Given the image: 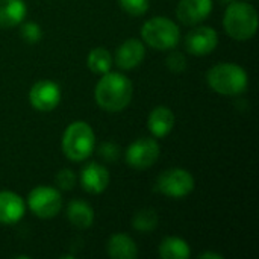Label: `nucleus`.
<instances>
[{"instance_id": "21", "label": "nucleus", "mask_w": 259, "mask_h": 259, "mask_svg": "<svg viewBox=\"0 0 259 259\" xmlns=\"http://www.w3.org/2000/svg\"><path fill=\"white\" fill-rule=\"evenodd\" d=\"M158 225V215L153 209H143V211H138L132 220V226L134 229L137 231H141V232H149V231H153Z\"/></svg>"}, {"instance_id": "15", "label": "nucleus", "mask_w": 259, "mask_h": 259, "mask_svg": "<svg viewBox=\"0 0 259 259\" xmlns=\"http://www.w3.org/2000/svg\"><path fill=\"white\" fill-rule=\"evenodd\" d=\"M147 126L156 138H164L175 127V114L165 106H158L150 112Z\"/></svg>"}, {"instance_id": "19", "label": "nucleus", "mask_w": 259, "mask_h": 259, "mask_svg": "<svg viewBox=\"0 0 259 259\" xmlns=\"http://www.w3.org/2000/svg\"><path fill=\"white\" fill-rule=\"evenodd\" d=\"M190 246L187 241L178 237H168L159 244V256L164 259L190 258Z\"/></svg>"}, {"instance_id": "20", "label": "nucleus", "mask_w": 259, "mask_h": 259, "mask_svg": "<svg viewBox=\"0 0 259 259\" xmlns=\"http://www.w3.org/2000/svg\"><path fill=\"white\" fill-rule=\"evenodd\" d=\"M88 68L96 73V74H105L108 71H111L112 67V56L111 53L103 49V47H97L94 50L90 52L88 55Z\"/></svg>"}, {"instance_id": "1", "label": "nucleus", "mask_w": 259, "mask_h": 259, "mask_svg": "<svg viewBox=\"0 0 259 259\" xmlns=\"http://www.w3.org/2000/svg\"><path fill=\"white\" fill-rule=\"evenodd\" d=\"M132 82L121 73H105L96 87V102L108 112L123 111L132 99Z\"/></svg>"}, {"instance_id": "23", "label": "nucleus", "mask_w": 259, "mask_h": 259, "mask_svg": "<svg viewBox=\"0 0 259 259\" xmlns=\"http://www.w3.org/2000/svg\"><path fill=\"white\" fill-rule=\"evenodd\" d=\"M21 36L26 42H30V44H35L41 39L42 36V32H41V27L36 24V23H26L23 27H21Z\"/></svg>"}, {"instance_id": "26", "label": "nucleus", "mask_w": 259, "mask_h": 259, "mask_svg": "<svg viewBox=\"0 0 259 259\" xmlns=\"http://www.w3.org/2000/svg\"><path fill=\"white\" fill-rule=\"evenodd\" d=\"M167 65L171 71L175 73H179V71H184L187 68V59L182 53H171L168 58H167Z\"/></svg>"}, {"instance_id": "12", "label": "nucleus", "mask_w": 259, "mask_h": 259, "mask_svg": "<svg viewBox=\"0 0 259 259\" xmlns=\"http://www.w3.org/2000/svg\"><path fill=\"white\" fill-rule=\"evenodd\" d=\"M212 11V0H181L176 9L178 18L188 26L206 20Z\"/></svg>"}, {"instance_id": "8", "label": "nucleus", "mask_w": 259, "mask_h": 259, "mask_svg": "<svg viewBox=\"0 0 259 259\" xmlns=\"http://www.w3.org/2000/svg\"><path fill=\"white\" fill-rule=\"evenodd\" d=\"M159 158V144L153 138H140L126 150V162L138 170L152 167Z\"/></svg>"}, {"instance_id": "27", "label": "nucleus", "mask_w": 259, "mask_h": 259, "mask_svg": "<svg viewBox=\"0 0 259 259\" xmlns=\"http://www.w3.org/2000/svg\"><path fill=\"white\" fill-rule=\"evenodd\" d=\"M200 258L202 259H223L222 255H217V253H212V252H205V253H202L200 255Z\"/></svg>"}, {"instance_id": "6", "label": "nucleus", "mask_w": 259, "mask_h": 259, "mask_svg": "<svg viewBox=\"0 0 259 259\" xmlns=\"http://www.w3.org/2000/svg\"><path fill=\"white\" fill-rule=\"evenodd\" d=\"M156 191L173 199L188 196L194 188V179L190 171L182 168L165 170L156 181Z\"/></svg>"}, {"instance_id": "4", "label": "nucleus", "mask_w": 259, "mask_h": 259, "mask_svg": "<svg viewBox=\"0 0 259 259\" xmlns=\"http://www.w3.org/2000/svg\"><path fill=\"white\" fill-rule=\"evenodd\" d=\"M94 132L85 121L71 123L62 137V152L70 161H85L94 150Z\"/></svg>"}, {"instance_id": "13", "label": "nucleus", "mask_w": 259, "mask_h": 259, "mask_svg": "<svg viewBox=\"0 0 259 259\" xmlns=\"http://www.w3.org/2000/svg\"><path fill=\"white\" fill-rule=\"evenodd\" d=\"M26 212L24 200L12 191H0V223L15 225Z\"/></svg>"}, {"instance_id": "2", "label": "nucleus", "mask_w": 259, "mask_h": 259, "mask_svg": "<svg viewBox=\"0 0 259 259\" xmlns=\"http://www.w3.org/2000/svg\"><path fill=\"white\" fill-rule=\"evenodd\" d=\"M223 24L229 36L238 41H246L256 33L258 14L253 6L244 2H234L225 12Z\"/></svg>"}, {"instance_id": "5", "label": "nucleus", "mask_w": 259, "mask_h": 259, "mask_svg": "<svg viewBox=\"0 0 259 259\" xmlns=\"http://www.w3.org/2000/svg\"><path fill=\"white\" fill-rule=\"evenodd\" d=\"M143 39L153 49L168 50L178 46L181 33L179 27L165 17H155L144 23L141 29Z\"/></svg>"}, {"instance_id": "9", "label": "nucleus", "mask_w": 259, "mask_h": 259, "mask_svg": "<svg viewBox=\"0 0 259 259\" xmlns=\"http://www.w3.org/2000/svg\"><path fill=\"white\" fill-rule=\"evenodd\" d=\"M29 102L38 111H53L61 102V88L53 80H39L30 88Z\"/></svg>"}, {"instance_id": "25", "label": "nucleus", "mask_w": 259, "mask_h": 259, "mask_svg": "<svg viewBox=\"0 0 259 259\" xmlns=\"http://www.w3.org/2000/svg\"><path fill=\"white\" fill-rule=\"evenodd\" d=\"M99 155L108 162H115L120 156V149L114 143H103L99 147Z\"/></svg>"}, {"instance_id": "7", "label": "nucleus", "mask_w": 259, "mask_h": 259, "mask_svg": "<svg viewBox=\"0 0 259 259\" xmlns=\"http://www.w3.org/2000/svg\"><path fill=\"white\" fill-rule=\"evenodd\" d=\"M29 209L39 219H52L62 208V197L58 190L52 187H36L27 197Z\"/></svg>"}, {"instance_id": "3", "label": "nucleus", "mask_w": 259, "mask_h": 259, "mask_svg": "<svg viewBox=\"0 0 259 259\" xmlns=\"http://www.w3.org/2000/svg\"><path fill=\"white\" fill-rule=\"evenodd\" d=\"M208 83L209 87L223 96H238L246 91L249 79L244 68L237 64L225 62L217 64L208 71Z\"/></svg>"}, {"instance_id": "18", "label": "nucleus", "mask_w": 259, "mask_h": 259, "mask_svg": "<svg viewBox=\"0 0 259 259\" xmlns=\"http://www.w3.org/2000/svg\"><path fill=\"white\" fill-rule=\"evenodd\" d=\"M67 215H68L70 223L79 229H87L94 222L93 208L87 202H82V200H73L67 208Z\"/></svg>"}, {"instance_id": "16", "label": "nucleus", "mask_w": 259, "mask_h": 259, "mask_svg": "<svg viewBox=\"0 0 259 259\" xmlns=\"http://www.w3.org/2000/svg\"><path fill=\"white\" fill-rule=\"evenodd\" d=\"M27 14L23 0H0V27L8 29L20 24Z\"/></svg>"}, {"instance_id": "10", "label": "nucleus", "mask_w": 259, "mask_h": 259, "mask_svg": "<svg viewBox=\"0 0 259 259\" xmlns=\"http://www.w3.org/2000/svg\"><path fill=\"white\" fill-rule=\"evenodd\" d=\"M219 42V35L212 27H196L185 38V49L194 56H205L211 53Z\"/></svg>"}, {"instance_id": "24", "label": "nucleus", "mask_w": 259, "mask_h": 259, "mask_svg": "<svg viewBox=\"0 0 259 259\" xmlns=\"http://www.w3.org/2000/svg\"><path fill=\"white\" fill-rule=\"evenodd\" d=\"M76 181L77 179H76L74 171H71L68 168H64L56 175V185L61 190H71L76 185Z\"/></svg>"}, {"instance_id": "14", "label": "nucleus", "mask_w": 259, "mask_h": 259, "mask_svg": "<svg viewBox=\"0 0 259 259\" xmlns=\"http://www.w3.org/2000/svg\"><path fill=\"white\" fill-rule=\"evenodd\" d=\"M144 55H146V49L143 42L131 38L118 47L115 53V64L121 70H132L141 64V61L144 59Z\"/></svg>"}, {"instance_id": "17", "label": "nucleus", "mask_w": 259, "mask_h": 259, "mask_svg": "<svg viewBox=\"0 0 259 259\" xmlns=\"http://www.w3.org/2000/svg\"><path fill=\"white\" fill-rule=\"evenodd\" d=\"M108 255L114 259H135L138 249L135 241L126 234H115L108 241Z\"/></svg>"}, {"instance_id": "11", "label": "nucleus", "mask_w": 259, "mask_h": 259, "mask_svg": "<svg viewBox=\"0 0 259 259\" xmlns=\"http://www.w3.org/2000/svg\"><path fill=\"white\" fill-rule=\"evenodd\" d=\"M80 185L87 193L100 194L109 185V171L102 164L90 162L80 171Z\"/></svg>"}, {"instance_id": "22", "label": "nucleus", "mask_w": 259, "mask_h": 259, "mask_svg": "<svg viewBox=\"0 0 259 259\" xmlns=\"http://www.w3.org/2000/svg\"><path fill=\"white\" fill-rule=\"evenodd\" d=\"M118 2L123 11L135 17L146 14L150 5V0H118Z\"/></svg>"}]
</instances>
